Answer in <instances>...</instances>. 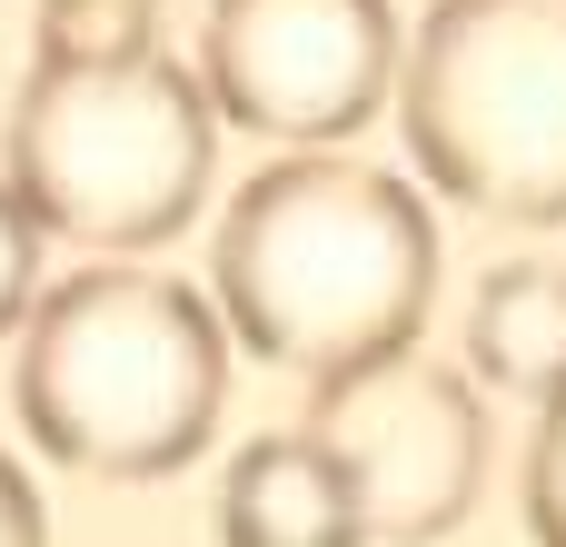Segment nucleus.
<instances>
[{
  "label": "nucleus",
  "mask_w": 566,
  "mask_h": 547,
  "mask_svg": "<svg viewBox=\"0 0 566 547\" xmlns=\"http://www.w3.org/2000/svg\"><path fill=\"white\" fill-rule=\"evenodd\" d=\"M209 299L249 359L318 389L358 359L418 349V319L438 299V219L378 159L279 149L229 189Z\"/></svg>",
  "instance_id": "obj_1"
},
{
  "label": "nucleus",
  "mask_w": 566,
  "mask_h": 547,
  "mask_svg": "<svg viewBox=\"0 0 566 547\" xmlns=\"http://www.w3.org/2000/svg\"><path fill=\"white\" fill-rule=\"evenodd\" d=\"M229 349L239 339L209 289L139 259H90L40 289L10 399L20 429L80 478H169L219 429Z\"/></svg>",
  "instance_id": "obj_2"
},
{
  "label": "nucleus",
  "mask_w": 566,
  "mask_h": 547,
  "mask_svg": "<svg viewBox=\"0 0 566 547\" xmlns=\"http://www.w3.org/2000/svg\"><path fill=\"white\" fill-rule=\"evenodd\" d=\"M209 169H219V100L169 50L99 70L40 60L0 130V179L20 189V209L90 259H139L179 239L209 199Z\"/></svg>",
  "instance_id": "obj_3"
},
{
  "label": "nucleus",
  "mask_w": 566,
  "mask_h": 547,
  "mask_svg": "<svg viewBox=\"0 0 566 547\" xmlns=\"http://www.w3.org/2000/svg\"><path fill=\"white\" fill-rule=\"evenodd\" d=\"M398 130L428 189L478 219H566V0H428L408 30Z\"/></svg>",
  "instance_id": "obj_4"
},
{
  "label": "nucleus",
  "mask_w": 566,
  "mask_h": 547,
  "mask_svg": "<svg viewBox=\"0 0 566 547\" xmlns=\"http://www.w3.org/2000/svg\"><path fill=\"white\" fill-rule=\"evenodd\" d=\"M308 438L348 468L368 547H438L488 488V399L438 349H388L318 379Z\"/></svg>",
  "instance_id": "obj_5"
},
{
  "label": "nucleus",
  "mask_w": 566,
  "mask_h": 547,
  "mask_svg": "<svg viewBox=\"0 0 566 547\" xmlns=\"http://www.w3.org/2000/svg\"><path fill=\"white\" fill-rule=\"evenodd\" d=\"M199 80L229 130L338 149L408 80V20L388 0H209Z\"/></svg>",
  "instance_id": "obj_6"
},
{
  "label": "nucleus",
  "mask_w": 566,
  "mask_h": 547,
  "mask_svg": "<svg viewBox=\"0 0 566 547\" xmlns=\"http://www.w3.org/2000/svg\"><path fill=\"white\" fill-rule=\"evenodd\" d=\"M209 528H219V547H368L348 468L308 429L249 438L229 458V488H219V518Z\"/></svg>",
  "instance_id": "obj_7"
},
{
  "label": "nucleus",
  "mask_w": 566,
  "mask_h": 547,
  "mask_svg": "<svg viewBox=\"0 0 566 547\" xmlns=\"http://www.w3.org/2000/svg\"><path fill=\"white\" fill-rule=\"evenodd\" d=\"M468 369L488 389H517V399H557L566 389V269L557 259H507L478 279L468 299Z\"/></svg>",
  "instance_id": "obj_8"
},
{
  "label": "nucleus",
  "mask_w": 566,
  "mask_h": 547,
  "mask_svg": "<svg viewBox=\"0 0 566 547\" xmlns=\"http://www.w3.org/2000/svg\"><path fill=\"white\" fill-rule=\"evenodd\" d=\"M30 30H40V60H60V70L149 60L159 50V0H40Z\"/></svg>",
  "instance_id": "obj_9"
},
{
  "label": "nucleus",
  "mask_w": 566,
  "mask_h": 547,
  "mask_svg": "<svg viewBox=\"0 0 566 547\" xmlns=\"http://www.w3.org/2000/svg\"><path fill=\"white\" fill-rule=\"evenodd\" d=\"M527 538L566 547V389L537 409V429H527Z\"/></svg>",
  "instance_id": "obj_10"
},
{
  "label": "nucleus",
  "mask_w": 566,
  "mask_h": 547,
  "mask_svg": "<svg viewBox=\"0 0 566 547\" xmlns=\"http://www.w3.org/2000/svg\"><path fill=\"white\" fill-rule=\"evenodd\" d=\"M40 219L20 209V189L0 179V339H20L30 329V309H40Z\"/></svg>",
  "instance_id": "obj_11"
},
{
  "label": "nucleus",
  "mask_w": 566,
  "mask_h": 547,
  "mask_svg": "<svg viewBox=\"0 0 566 547\" xmlns=\"http://www.w3.org/2000/svg\"><path fill=\"white\" fill-rule=\"evenodd\" d=\"M0 547H50V508H40V488L10 448H0Z\"/></svg>",
  "instance_id": "obj_12"
}]
</instances>
